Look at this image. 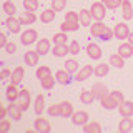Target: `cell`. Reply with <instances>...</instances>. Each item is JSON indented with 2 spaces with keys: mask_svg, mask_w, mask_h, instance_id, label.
<instances>
[{
  "mask_svg": "<svg viewBox=\"0 0 133 133\" xmlns=\"http://www.w3.org/2000/svg\"><path fill=\"white\" fill-rule=\"evenodd\" d=\"M90 14L93 18H97V20H103L105 18V14H107V8H105V3L103 2H95V3H91V7H90Z\"/></svg>",
  "mask_w": 133,
  "mask_h": 133,
  "instance_id": "cell-1",
  "label": "cell"
},
{
  "mask_svg": "<svg viewBox=\"0 0 133 133\" xmlns=\"http://www.w3.org/2000/svg\"><path fill=\"white\" fill-rule=\"evenodd\" d=\"M113 35L118 40H127L128 35H130V27L127 23H116L113 28Z\"/></svg>",
  "mask_w": 133,
  "mask_h": 133,
  "instance_id": "cell-2",
  "label": "cell"
},
{
  "mask_svg": "<svg viewBox=\"0 0 133 133\" xmlns=\"http://www.w3.org/2000/svg\"><path fill=\"white\" fill-rule=\"evenodd\" d=\"M17 103L20 105L22 110H27L28 107H30V91L27 88H22L18 93V98H17Z\"/></svg>",
  "mask_w": 133,
  "mask_h": 133,
  "instance_id": "cell-3",
  "label": "cell"
},
{
  "mask_svg": "<svg viewBox=\"0 0 133 133\" xmlns=\"http://www.w3.org/2000/svg\"><path fill=\"white\" fill-rule=\"evenodd\" d=\"M107 30H108V27L102 22V20L95 22V23L90 27V33H91V37H98V38H102V35H103V33H105Z\"/></svg>",
  "mask_w": 133,
  "mask_h": 133,
  "instance_id": "cell-4",
  "label": "cell"
},
{
  "mask_svg": "<svg viewBox=\"0 0 133 133\" xmlns=\"http://www.w3.org/2000/svg\"><path fill=\"white\" fill-rule=\"evenodd\" d=\"M7 110H8V115L12 116V120L14 122H18V120H22V108H20L18 103H14V102H10V105L7 107Z\"/></svg>",
  "mask_w": 133,
  "mask_h": 133,
  "instance_id": "cell-5",
  "label": "cell"
},
{
  "mask_svg": "<svg viewBox=\"0 0 133 133\" xmlns=\"http://www.w3.org/2000/svg\"><path fill=\"white\" fill-rule=\"evenodd\" d=\"M5 25L8 27V30H10V32L18 33L20 32V27H22V22H20V18H17L15 15H8V18L5 20Z\"/></svg>",
  "mask_w": 133,
  "mask_h": 133,
  "instance_id": "cell-6",
  "label": "cell"
},
{
  "mask_svg": "<svg viewBox=\"0 0 133 133\" xmlns=\"http://www.w3.org/2000/svg\"><path fill=\"white\" fill-rule=\"evenodd\" d=\"M118 110H120V115L122 116H133V102L125 100L123 103L118 105Z\"/></svg>",
  "mask_w": 133,
  "mask_h": 133,
  "instance_id": "cell-7",
  "label": "cell"
},
{
  "mask_svg": "<svg viewBox=\"0 0 133 133\" xmlns=\"http://www.w3.org/2000/svg\"><path fill=\"white\" fill-rule=\"evenodd\" d=\"M72 122L73 125H85L87 122H88V113L87 111H73L72 115Z\"/></svg>",
  "mask_w": 133,
  "mask_h": 133,
  "instance_id": "cell-8",
  "label": "cell"
},
{
  "mask_svg": "<svg viewBox=\"0 0 133 133\" xmlns=\"http://www.w3.org/2000/svg\"><path fill=\"white\" fill-rule=\"evenodd\" d=\"M20 40H22L23 45H28V43H33V42L37 40V32L33 30V28H28V30H25L22 33V37H20Z\"/></svg>",
  "mask_w": 133,
  "mask_h": 133,
  "instance_id": "cell-9",
  "label": "cell"
},
{
  "mask_svg": "<svg viewBox=\"0 0 133 133\" xmlns=\"http://www.w3.org/2000/svg\"><path fill=\"white\" fill-rule=\"evenodd\" d=\"M87 53H88L90 58L98 60V58L102 57V48H100L97 43H88V45H87Z\"/></svg>",
  "mask_w": 133,
  "mask_h": 133,
  "instance_id": "cell-10",
  "label": "cell"
},
{
  "mask_svg": "<svg viewBox=\"0 0 133 133\" xmlns=\"http://www.w3.org/2000/svg\"><path fill=\"white\" fill-rule=\"evenodd\" d=\"M100 100H102V105H103V108H107V110H113V108L118 107V103H116L115 100H113V97H111L110 93H105V95H103V97L100 98Z\"/></svg>",
  "mask_w": 133,
  "mask_h": 133,
  "instance_id": "cell-11",
  "label": "cell"
},
{
  "mask_svg": "<svg viewBox=\"0 0 133 133\" xmlns=\"http://www.w3.org/2000/svg\"><path fill=\"white\" fill-rule=\"evenodd\" d=\"M91 73H93V66L85 65V66H82V68L77 72V80H78V82H83V80H87V78H88Z\"/></svg>",
  "mask_w": 133,
  "mask_h": 133,
  "instance_id": "cell-12",
  "label": "cell"
},
{
  "mask_svg": "<svg viewBox=\"0 0 133 133\" xmlns=\"http://www.w3.org/2000/svg\"><path fill=\"white\" fill-rule=\"evenodd\" d=\"M18 18H20V22H22V25H32V23H35L37 17H35V14H33V12L25 10V14H22Z\"/></svg>",
  "mask_w": 133,
  "mask_h": 133,
  "instance_id": "cell-13",
  "label": "cell"
},
{
  "mask_svg": "<svg viewBox=\"0 0 133 133\" xmlns=\"http://www.w3.org/2000/svg\"><path fill=\"white\" fill-rule=\"evenodd\" d=\"M118 53L122 55L123 58H128L133 55V45L130 43V42H127V43H122L118 47Z\"/></svg>",
  "mask_w": 133,
  "mask_h": 133,
  "instance_id": "cell-14",
  "label": "cell"
},
{
  "mask_svg": "<svg viewBox=\"0 0 133 133\" xmlns=\"http://www.w3.org/2000/svg\"><path fill=\"white\" fill-rule=\"evenodd\" d=\"M131 128H133V120H130V116H123V120H120V123H118V130L122 133H127Z\"/></svg>",
  "mask_w": 133,
  "mask_h": 133,
  "instance_id": "cell-15",
  "label": "cell"
},
{
  "mask_svg": "<svg viewBox=\"0 0 133 133\" xmlns=\"http://www.w3.org/2000/svg\"><path fill=\"white\" fill-rule=\"evenodd\" d=\"M33 127H35L37 131H43V133L50 131V123L47 122V120H43V118H37L35 123H33Z\"/></svg>",
  "mask_w": 133,
  "mask_h": 133,
  "instance_id": "cell-16",
  "label": "cell"
},
{
  "mask_svg": "<svg viewBox=\"0 0 133 133\" xmlns=\"http://www.w3.org/2000/svg\"><path fill=\"white\" fill-rule=\"evenodd\" d=\"M38 55H40V53L37 52V50H30V52H27V53H25V62H27V65L35 66L37 62H38Z\"/></svg>",
  "mask_w": 133,
  "mask_h": 133,
  "instance_id": "cell-17",
  "label": "cell"
},
{
  "mask_svg": "<svg viewBox=\"0 0 133 133\" xmlns=\"http://www.w3.org/2000/svg\"><path fill=\"white\" fill-rule=\"evenodd\" d=\"M50 50V40L48 38H42L37 42V52L40 53V55H45V53H48Z\"/></svg>",
  "mask_w": 133,
  "mask_h": 133,
  "instance_id": "cell-18",
  "label": "cell"
},
{
  "mask_svg": "<svg viewBox=\"0 0 133 133\" xmlns=\"http://www.w3.org/2000/svg\"><path fill=\"white\" fill-rule=\"evenodd\" d=\"M55 80L60 82L62 85H68L70 83V72H66V70H58L55 73Z\"/></svg>",
  "mask_w": 133,
  "mask_h": 133,
  "instance_id": "cell-19",
  "label": "cell"
},
{
  "mask_svg": "<svg viewBox=\"0 0 133 133\" xmlns=\"http://www.w3.org/2000/svg\"><path fill=\"white\" fill-rule=\"evenodd\" d=\"M91 14H90V10H87V8H82L80 10V23L83 25V27H90V23H91Z\"/></svg>",
  "mask_w": 133,
  "mask_h": 133,
  "instance_id": "cell-20",
  "label": "cell"
},
{
  "mask_svg": "<svg viewBox=\"0 0 133 133\" xmlns=\"http://www.w3.org/2000/svg\"><path fill=\"white\" fill-rule=\"evenodd\" d=\"M10 78H12V83H14V85H18V83L23 80V66H17L14 72H12Z\"/></svg>",
  "mask_w": 133,
  "mask_h": 133,
  "instance_id": "cell-21",
  "label": "cell"
},
{
  "mask_svg": "<svg viewBox=\"0 0 133 133\" xmlns=\"http://www.w3.org/2000/svg\"><path fill=\"white\" fill-rule=\"evenodd\" d=\"M95 98H97V97H95V93H93L91 90H83L82 93H80V100H82V103H85V105L93 103Z\"/></svg>",
  "mask_w": 133,
  "mask_h": 133,
  "instance_id": "cell-22",
  "label": "cell"
},
{
  "mask_svg": "<svg viewBox=\"0 0 133 133\" xmlns=\"http://www.w3.org/2000/svg\"><path fill=\"white\" fill-rule=\"evenodd\" d=\"M110 65L116 66V68H123V66H125L123 57L120 55V53H113V55H110Z\"/></svg>",
  "mask_w": 133,
  "mask_h": 133,
  "instance_id": "cell-23",
  "label": "cell"
},
{
  "mask_svg": "<svg viewBox=\"0 0 133 133\" xmlns=\"http://www.w3.org/2000/svg\"><path fill=\"white\" fill-rule=\"evenodd\" d=\"M18 93L20 91L17 90V85H14V83H10V85L7 87V100L8 102H15V100L18 98Z\"/></svg>",
  "mask_w": 133,
  "mask_h": 133,
  "instance_id": "cell-24",
  "label": "cell"
},
{
  "mask_svg": "<svg viewBox=\"0 0 133 133\" xmlns=\"http://www.w3.org/2000/svg\"><path fill=\"white\" fill-rule=\"evenodd\" d=\"M40 20H42L43 23H50V22H53V20H55V10H53V8L43 10V12H42V15H40Z\"/></svg>",
  "mask_w": 133,
  "mask_h": 133,
  "instance_id": "cell-25",
  "label": "cell"
},
{
  "mask_svg": "<svg viewBox=\"0 0 133 133\" xmlns=\"http://www.w3.org/2000/svg\"><path fill=\"white\" fill-rule=\"evenodd\" d=\"M108 70H110V66H108L107 63H100V65H97L93 68V73H95V77H107L108 75Z\"/></svg>",
  "mask_w": 133,
  "mask_h": 133,
  "instance_id": "cell-26",
  "label": "cell"
},
{
  "mask_svg": "<svg viewBox=\"0 0 133 133\" xmlns=\"http://www.w3.org/2000/svg\"><path fill=\"white\" fill-rule=\"evenodd\" d=\"M122 7H123V18H125V20H131V18H133L131 3L128 2V0H123V2H122Z\"/></svg>",
  "mask_w": 133,
  "mask_h": 133,
  "instance_id": "cell-27",
  "label": "cell"
},
{
  "mask_svg": "<svg viewBox=\"0 0 133 133\" xmlns=\"http://www.w3.org/2000/svg\"><path fill=\"white\" fill-rule=\"evenodd\" d=\"M83 130H85V133H100L102 131V127H100L97 122H91V123L87 122L83 125Z\"/></svg>",
  "mask_w": 133,
  "mask_h": 133,
  "instance_id": "cell-28",
  "label": "cell"
},
{
  "mask_svg": "<svg viewBox=\"0 0 133 133\" xmlns=\"http://www.w3.org/2000/svg\"><path fill=\"white\" fill-rule=\"evenodd\" d=\"M60 105H62V116H65V118H66V116H72L73 115V105L70 102H62Z\"/></svg>",
  "mask_w": 133,
  "mask_h": 133,
  "instance_id": "cell-29",
  "label": "cell"
},
{
  "mask_svg": "<svg viewBox=\"0 0 133 133\" xmlns=\"http://www.w3.org/2000/svg\"><path fill=\"white\" fill-rule=\"evenodd\" d=\"M66 53H70L66 43H63V45H55V47H53V55H55V57H65Z\"/></svg>",
  "mask_w": 133,
  "mask_h": 133,
  "instance_id": "cell-30",
  "label": "cell"
},
{
  "mask_svg": "<svg viewBox=\"0 0 133 133\" xmlns=\"http://www.w3.org/2000/svg\"><path fill=\"white\" fill-rule=\"evenodd\" d=\"M43 103H45V97L40 93L38 97L35 98V113L37 115H42V111H43Z\"/></svg>",
  "mask_w": 133,
  "mask_h": 133,
  "instance_id": "cell-31",
  "label": "cell"
},
{
  "mask_svg": "<svg viewBox=\"0 0 133 133\" xmlns=\"http://www.w3.org/2000/svg\"><path fill=\"white\" fill-rule=\"evenodd\" d=\"M78 25L80 23H70V22H66V20H63L60 25V28H62V32H73V30H78Z\"/></svg>",
  "mask_w": 133,
  "mask_h": 133,
  "instance_id": "cell-32",
  "label": "cell"
},
{
  "mask_svg": "<svg viewBox=\"0 0 133 133\" xmlns=\"http://www.w3.org/2000/svg\"><path fill=\"white\" fill-rule=\"evenodd\" d=\"M91 91L95 93V97H97V98H102L105 93H108L107 88L102 85V83H97V85H93V90H91Z\"/></svg>",
  "mask_w": 133,
  "mask_h": 133,
  "instance_id": "cell-33",
  "label": "cell"
},
{
  "mask_svg": "<svg viewBox=\"0 0 133 133\" xmlns=\"http://www.w3.org/2000/svg\"><path fill=\"white\" fill-rule=\"evenodd\" d=\"M42 83V87H43L45 90H50V88H53V85H55V80H53V77L50 75V77H45V78H42L40 80Z\"/></svg>",
  "mask_w": 133,
  "mask_h": 133,
  "instance_id": "cell-34",
  "label": "cell"
},
{
  "mask_svg": "<svg viewBox=\"0 0 133 133\" xmlns=\"http://www.w3.org/2000/svg\"><path fill=\"white\" fill-rule=\"evenodd\" d=\"M3 10H5V14H8V15L17 14V7H15V3L12 2V0H7V2L3 3Z\"/></svg>",
  "mask_w": 133,
  "mask_h": 133,
  "instance_id": "cell-35",
  "label": "cell"
},
{
  "mask_svg": "<svg viewBox=\"0 0 133 133\" xmlns=\"http://www.w3.org/2000/svg\"><path fill=\"white\" fill-rule=\"evenodd\" d=\"M23 7H25V10L35 12L38 8V0H23Z\"/></svg>",
  "mask_w": 133,
  "mask_h": 133,
  "instance_id": "cell-36",
  "label": "cell"
},
{
  "mask_svg": "<svg viewBox=\"0 0 133 133\" xmlns=\"http://www.w3.org/2000/svg\"><path fill=\"white\" fill-rule=\"evenodd\" d=\"M65 20L70 23H80V14H77V12H68V14L65 15Z\"/></svg>",
  "mask_w": 133,
  "mask_h": 133,
  "instance_id": "cell-37",
  "label": "cell"
},
{
  "mask_svg": "<svg viewBox=\"0 0 133 133\" xmlns=\"http://www.w3.org/2000/svg\"><path fill=\"white\" fill-rule=\"evenodd\" d=\"M48 115H52V116L62 115V105H60V103H53V105H50L48 107Z\"/></svg>",
  "mask_w": 133,
  "mask_h": 133,
  "instance_id": "cell-38",
  "label": "cell"
},
{
  "mask_svg": "<svg viewBox=\"0 0 133 133\" xmlns=\"http://www.w3.org/2000/svg\"><path fill=\"white\" fill-rule=\"evenodd\" d=\"M50 75H52V72H50V66H40V68H37V77L40 78H45V77H50Z\"/></svg>",
  "mask_w": 133,
  "mask_h": 133,
  "instance_id": "cell-39",
  "label": "cell"
},
{
  "mask_svg": "<svg viewBox=\"0 0 133 133\" xmlns=\"http://www.w3.org/2000/svg\"><path fill=\"white\" fill-rule=\"evenodd\" d=\"M65 70H66V72H70V73H77L78 72V63L75 60H66Z\"/></svg>",
  "mask_w": 133,
  "mask_h": 133,
  "instance_id": "cell-40",
  "label": "cell"
},
{
  "mask_svg": "<svg viewBox=\"0 0 133 133\" xmlns=\"http://www.w3.org/2000/svg\"><path fill=\"white\" fill-rule=\"evenodd\" d=\"M66 33L65 32H62V33H57V35H53V43L55 45H63L66 43Z\"/></svg>",
  "mask_w": 133,
  "mask_h": 133,
  "instance_id": "cell-41",
  "label": "cell"
},
{
  "mask_svg": "<svg viewBox=\"0 0 133 133\" xmlns=\"http://www.w3.org/2000/svg\"><path fill=\"white\" fill-rule=\"evenodd\" d=\"M66 5V0H52V8L55 12H62Z\"/></svg>",
  "mask_w": 133,
  "mask_h": 133,
  "instance_id": "cell-42",
  "label": "cell"
},
{
  "mask_svg": "<svg viewBox=\"0 0 133 133\" xmlns=\"http://www.w3.org/2000/svg\"><path fill=\"white\" fill-rule=\"evenodd\" d=\"M68 52L72 53V55H78L80 53V43H78L77 40H72L68 45Z\"/></svg>",
  "mask_w": 133,
  "mask_h": 133,
  "instance_id": "cell-43",
  "label": "cell"
},
{
  "mask_svg": "<svg viewBox=\"0 0 133 133\" xmlns=\"http://www.w3.org/2000/svg\"><path fill=\"white\" fill-rule=\"evenodd\" d=\"M122 2L123 0H105V5H107V8H110V10H115V8H118L120 5H122Z\"/></svg>",
  "mask_w": 133,
  "mask_h": 133,
  "instance_id": "cell-44",
  "label": "cell"
},
{
  "mask_svg": "<svg viewBox=\"0 0 133 133\" xmlns=\"http://www.w3.org/2000/svg\"><path fill=\"white\" fill-rule=\"evenodd\" d=\"M110 95L113 97V100H115L116 103H118V105L125 102V98H123V93H122V91H118V90H113V91H110Z\"/></svg>",
  "mask_w": 133,
  "mask_h": 133,
  "instance_id": "cell-45",
  "label": "cell"
},
{
  "mask_svg": "<svg viewBox=\"0 0 133 133\" xmlns=\"http://www.w3.org/2000/svg\"><path fill=\"white\" fill-rule=\"evenodd\" d=\"M5 50H7L8 53H15V52H17V45L12 43V42H8V43L5 45Z\"/></svg>",
  "mask_w": 133,
  "mask_h": 133,
  "instance_id": "cell-46",
  "label": "cell"
},
{
  "mask_svg": "<svg viewBox=\"0 0 133 133\" xmlns=\"http://www.w3.org/2000/svg\"><path fill=\"white\" fill-rule=\"evenodd\" d=\"M111 37H113V30H111V28H108V30H107V32H105V33H103V35H102V40L108 42V40L111 38Z\"/></svg>",
  "mask_w": 133,
  "mask_h": 133,
  "instance_id": "cell-47",
  "label": "cell"
},
{
  "mask_svg": "<svg viewBox=\"0 0 133 133\" xmlns=\"http://www.w3.org/2000/svg\"><path fill=\"white\" fill-rule=\"evenodd\" d=\"M8 128H10V123H8V120H3V118H2V131H7Z\"/></svg>",
  "mask_w": 133,
  "mask_h": 133,
  "instance_id": "cell-48",
  "label": "cell"
},
{
  "mask_svg": "<svg viewBox=\"0 0 133 133\" xmlns=\"http://www.w3.org/2000/svg\"><path fill=\"white\" fill-rule=\"evenodd\" d=\"M7 43H8V42H7V37L2 33V35H0V45H2V47H5Z\"/></svg>",
  "mask_w": 133,
  "mask_h": 133,
  "instance_id": "cell-49",
  "label": "cell"
},
{
  "mask_svg": "<svg viewBox=\"0 0 133 133\" xmlns=\"http://www.w3.org/2000/svg\"><path fill=\"white\" fill-rule=\"evenodd\" d=\"M8 75H12V73H10V70H8V68H3V70H2V75H0V77H2V78H7Z\"/></svg>",
  "mask_w": 133,
  "mask_h": 133,
  "instance_id": "cell-50",
  "label": "cell"
},
{
  "mask_svg": "<svg viewBox=\"0 0 133 133\" xmlns=\"http://www.w3.org/2000/svg\"><path fill=\"white\" fill-rule=\"evenodd\" d=\"M128 42H130V43L133 45V32H130V35H128V38H127Z\"/></svg>",
  "mask_w": 133,
  "mask_h": 133,
  "instance_id": "cell-51",
  "label": "cell"
},
{
  "mask_svg": "<svg viewBox=\"0 0 133 133\" xmlns=\"http://www.w3.org/2000/svg\"><path fill=\"white\" fill-rule=\"evenodd\" d=\"M102 2H105V0H102Z\"/></svg>",
  "mask_w": 133,
  "mask_h": 133,
  "instance_id": "cell-52",
  "label": "cell"
}]
</instances>
